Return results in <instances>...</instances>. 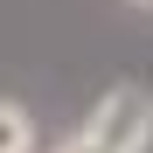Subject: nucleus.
I'll return each mask as SVG.
<instances>
[{"label": "nucleus", "instance_id": "f257e3e1", "mask_svg": "<svg viewBox=\"0 0 153 153\" xmlns=\"http://www.w3.org/2000/svg\"><path fill=\"white\" fill-rule=\"evenodd\" d=\"M84 146H97V153H139L146 139H153V97L146 91H111L105 105H97L91 118H84V132H76Z\"/></svg>", "mask_w": 153, "mask_h": 153}, {"label": "nucleus", "instance_id": "f03ea898", "mask_svg": "<svg viewBox=\"0 0 153 153\" xmlns=\"http://www.w3.org/2000/svg\"><path fill=\"white\" fill-rule=\"evenodd\" d=\"M0 153H35V125H28L21 105H7V97H0Z\"/></svg>", "mask_w": 153, "mask_h": 153}, {"label": "nucleus", "instance_id": "7ed1b4c3", "mask_svg": "<svg viewBox=\"0 0 153 153\" xmlns=\"http://www.w3.org/2000/svg\"><path fill=\"white\" fill-rule=\"evenodd\" d=\"M132 7H153V0H132Z\"/></svg>", "mask_w": 153, "mask_h": 153}]
</instances>
